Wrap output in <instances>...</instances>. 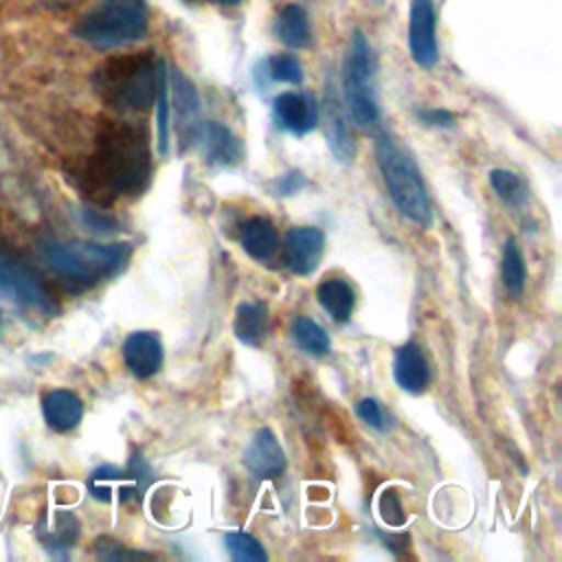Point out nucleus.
Returning <instances> with one entry per match:
<instances>
[{"instance_id":"1","label":"nucleus","mask_w":562,"mask_h":562,"mask_svg":"<svg viewBox=\"0 0 562 562\" xmlns=\"http://www.w3.org/2000/svg\"><path fill=\"white\" fill-rule=\"evenodd\" d=\"M149 176V151L145 132L110 121L97 138L88 162V182L105 193L125 195L143 189Z\"/></svg>"},{"instance_id":"2","label":"nucleus","mask_w":562,"mask_h":562,"mask_svg":"<svg viewBox=\"0 0 562 562\" xmlns=\"http://www.w3.org/2000/svg\"><path fill=\"white\" fill-rule=\"evenodd\" d=\"M156 70L158 59L151 50L116 55L94 68L92 86L105 105L121 112H138L154 101Z\"/></svg>"},{"instance_id":"3","label":"nucleus","mask_w":562,"mask_h":562,"mask_svg":"<svg viewBox=\"0 0 562 562\" xmlns=\"http://www.w3.org/2000/svg\"><path fill=\"white\" fill-rule=\"evenodd\" d=\"M375 160L397 211L419 226H430L432 209L413 156L382 132L375 138Z\"/></svg>"},{"instance_id":"4","label":"nucleus","mask_w":562,"mask_h":562,"mask_svg":"<svg viewBox=\"0 0 562 562\" xmlns=\"http://www.w3.org/2000/svg\"><path fill=\"white\" fill-rule=\"evenodd\" d=\"M130 252V244L66 241L50 244L44 257L50 270H55L61 279L79 288H90L123 270Z\"/></svg>"},{"instance_id":"5","label":"nucleus","mask_w":562,"mask_h":562,"mask_svg":"<svg viewBox=\"0 0 562 562\" xmlns=\"http://www.w3.org/2000/svg\"><path fill=\"white\" fill-rule=\"evenodd\" d=\"M147 0H101L75 24V35L108 50L132 44L147 33Z\"/></svg>"},{"instance_id":"6","label":"nucleus","mask_w":562,"mask_h":562,"mask_svg":"<svg viewBox=\"0 0 562 562\" xmlns=\"http://www.w3.org/2000/svg\"><path fill=\"white\" fill-rule=\"evenodd\" d=\"M342 103L349 119L369 132L380 123V105L375 97V59L371 44L362 31L351 33L349 53L342 68Z\"/></svg>"},{"instance_id":"7","label":"nucleus","mask_w":562,"mask_h":562,"mask_svg":"<svg viewBox=\"0 0 562 562\" xmlns=\"http://www.w3.org/2000/svg\"><path fill=\"white\" fill-rule=\"evenodd\" d=\"M0 290L13 301L40 310L44 314H55L57 303L42 281V277L15 252L0 244Z\"/></svg>"},{"instance_id":"8","label":"nucleus","mask_w":562,"mask_h":562,"mask_svg":"<svg viewBox=\"0 0 562 562\" xmlns=\"http://www.w3.org/2000/svg\"><path fill=\"white\" fill-rule=\"evenodd\" d=\"M323 130L329 145L331 156L349 165L356 156V138L351 130V119L347 114V108L342 103V97L336 88V83L327 77L325 92H323Z\"/></svg>"},{"instance_id":"9","label":"nucleus","mask_w":562,"mask_h":562,"mask_svg":"<svg viewBox=\"0 0 562 562\" xmlns=\"http://www.w3.org/2000/svg\"><path fill=\"white\" fill-rule=\"evenodd\" d=\"M408 50L413 61L430 70L439 61L437 11L432 0H411L408 9Z\"/></svg>"},{"instance_id":"10","label":"nucleus","mask_w":562,"mask_h":562,"mask_svg":"<svg viewBox=\"0 0 562 562\" xmlns=\"http://www.w3.org/2000/svg\"><path fill=\"white\" fill-rule=\"evenodd\" d=\"M323 248H325V237H323L321 228L296 226L285 233L283 246H281V257H283L285 268L292 274L307 277L318 268Z\"/></svg>"},{"instance_id":"11","label":"nucleus","mask_w":562,"mask_h":562,"mask_svg":"<svg viewBox=\"0 0 562 562\" xmlns=\"http://www.w3.org/2000/svg\"><path fill=\"white\" fill-rule=\"evenodd\" d=\"M171 94H173V110H176V125L180 149H187L191 143L198 140L202 127V110L200 97L193 81L178 68L171 70Z\"/></svg>"},{"instance_id":"12","label":"nucleus","mask_w":562,"mask_h":562,"mask_svg":"<svg viewBox=\"0 0 562 562\" xmlns=\"http://www.w3.org/2000/svg\"><path fill=\"white\" fill-rule=\"evenodd\" d=\"M274 121L281 130L303 136L312 132L318 123V108L310 94L303 92H281L274 97L272 103Z\"/></svg>"},{"instance_id":"13","label":"nucleus","mask_w":562,"mask_h":562,"mask_svg":"<svg viewBox=\"0 0 562 562\" xmlns=\"http://www.w3.org/2000/svg\"><path fill=\"white\" fill-rule=\"evenodd\" d=\"M244 463L248 472L263 481V479H274L283 474L285 470V452L277 439V435L270 428H261L255 432L250 439L246 452H244Z\"/></svg>"},{"instance_id":"14","label":"nucleus","mask_w":562,"mask_h":562,"mask_svg":"<svg viewBox=\"0 0 562 562\" xmlns=\"http://www.w3.org/2000/svg\"><path fill=\"white\" fill-rule=\"evenodd\" d=\"M198 143L202 149V158L213 167H233L244 158L241 140L220 121L202 123Z\"/></svg>"},{"instance_id":"15","label":"nucleus","mask_w":562,"mask_h":562,"mask_svg":"<svg viewBox=\"0 0 562 562\" xmlns=\"http://www.w3.org/2000/svg\"><path fill=\"white\" fill-rule=\"evenodd\" d=\"M123 360L127 369L145 380L160 371L162 367V345L154 331H134L123 342Z\"/></svg>"},{"instance_id":"16","label":"nucleus","mask_w":562,"mask_h":562,"mask_svg":"<svg viewBox=\"0 0 562 562\" xmlns=\"http://www.w3.org/2000/svg\"><path fill=\"white\" fill-rule=\"evenodd\" d=\"M393 378L400 384V389L408 393H422L428 386L430 371L422 349L415 342H406L395 351Z\"/></svg>"},{"instance_id":"17","label":"nucleus","mask_w":562,"mask_h":562,"mask_svg":"<svg viewBox=\"0 0 562 562\" xmlns=\"http://www.w3.org/2000/svg\"><path fill=\"white\" fill-rule=\"evenodd\" d=\"M42 413L50 428L66 432L72 430L83 417V404L79 395L68 389H53L42 397Z\"/></svg>"},{"instance_id":"18","label":"nucleus","mask_w":562,"mask_h":562,"mask_svg":"<svg viewBox=\"0 0 562 562\" xmlns=\"http://www.w3.org/2000/svg\"><path fill=\"white\" fill-rule=\"evenodd\" d=\"M274 35L288 48H305L312 44V24L301 4H285L274 18Z\"/></svg>"},{"instance_id":"19","label":"nucleus","mask_w":562,"mask_h":562,"mask_svg":"<svg viewBox=\"0 0 562 562\" xmlns=\"http://www.w3.org/2000/svg\"><path fill=\"white\" fill-rule=\"evenodd\" d=\"M241 246L252 259L268 261L279 250V233L268 217H250L241 226Z\"/></svg>"},{"instance_id":"20","label":"nucleus","mask_w":562,"mask_h":562,"mask_svg":"<svg viewBox=\"0 0 562 562\" xmlns=\"http://www.w3.org/2000/svg\"><path fill=\"white\" fill-rule=\"evenodd\" d=\"M266 327H268V305L263 301H248L237 305L233 331L241 345L257 347L266 336Z\"/></svg>"},{"instance_id":"21","label":"nucleus","mask_w":562,"mask_h":562,"mask_svg":"<svg viewBox=\"0 0 562 562\" xmlns=\"http://www.w3.org/2000/svg\"><path fill=\"white\" fill-rule=\"evenodd\" d=\"M318 303L323 305V310L336 321V323H347L353 305H356V294L351 290V285L342 279H325L318 290H316Z\"/></svg>"},{"instance_id":"22","label":"nucleus","mask_w":562,"mask_h":562,"mask_svg":"<svg viewBox=\"0 0 562 562\" xmlns=\"http://www.w3.org/2000/svg\"><path fill=\"white\" fill-rule=\"evenodd\" d=\"M290 334L294 342L310 356H325L329 351L327 331L307 316H294L290 323Z\"/></svg>"},{"instance_id":"23","label":"nucleus","mask_w":562,"mask_h":562,"mask_svg":"<svg viewBox=\"0 0 562 562\" xmlns=\"http://www.w3.org/2000/svg\"><path fill=\"white\" fill-rule=\"evenodd\" d=\"M156 134H158V154L165 156L169 149V86H167V66L165 59L158 57L156 70Z\"/></svg>"},{"instance_id":"24","label":"nucleus","mask_w":562,"mask_h":562,"mask_svg":"<svg viewBox=\"0 0 562 562\" xmlns=\"http://www.w3.org/2000/svg\"><path fill=\"white\" fill-rule=\"evenodd\" d=\"M501 274H503V283H505L507 292L512 296H520L522 288H525V279H527V268H525L522 252H520L516 239H512V237L505 241V248H503Z\"/></svg>"},{"instance_id":"25","label":"nucleus","mask_w":562,"mask_h":562,"mask_svg":"<svg viewBox=\"0 0 562 562\" xmlns=\"http://www.w3.org/2000/svg\"><path fill=\"white\" fill-rule=\"evenodd\" d=\"M490 184L507 206H522L527 202V195H529L527 182L514 171L492 169L490 171Z\"/></svg>"},{"instance_id":"26","label":"nucleus","mask_w":562,"mask_h":562,"mask_svg":"<svg viewBox=\"0 0 562 562\" xmlns=\"http://www.w3.org/2000/svg\"><path fill=\"white\" fill-rule=\"evenodd\" d=\"M40 536L48 547H70L79 536V522L72 514L59 512L53 516L50 527H40Z\"/></svg>"},{"instance_id":"27","label":"nucleus","mask_w":562,"mask_h":562,"mask_svg":"<svg viewBox=\"0 0 562 562\" xmlns=\"http://www.w3.org/2000/svg\"><path fill=\"white\" fill-rule=\"evenodd\" d=\"M261 66H263L266 77L277 83H301V79H303L301 61L292 53L272 55V57L263 59Z\"/></svg>"},{"instance_id":"28","label":"nucleus","mask_w":562,"mask_h":562,"mask_svg":"<svg viewBox=\"0 0 562 562\" xmlns=\"http://www.w3.org/2000/svg\"><path fill=\"white\" fill-rule=\"evenodd\" d=\"M224 544H226V551L231 553V558L237 562H261L268 558L263 547L257 542V538H252L246 531L226 533Z\"/></svg>"},{"instance_id":"29","label":"nucleus","mask_w":562,"mask_h":562,"mask_svg":"<svg viewBox=\"0 0 562 562\" xmlns=\"http://www.w3.org/2000/svg\"><path fill=\"white\" fill-rule=\"evenodd\" d=\"M121 483V468H114V465H101L97 468L90 479H88V490L94 498L99 501H110L112 498V492L119 487Z\"/></svg>"},{"instance_id":"30","label":"nucleus","mask_w":562,"mask_h":562,"mask_svg":"<svg viewBox=\"0 0 562 562\" xmlns=\"http://www.w3.org/2000/svg\"><path fill=\"white\" fill-rule=\"evenodd\" d=\"M356 413H358V417H360L367 426H371V428H375V430H386V428L391 426L389 413H386V411L380 406V402L373 400V397L360 400V402L356 404Z\"/></svg>"},{"instance_id":"31","label":"nucleus","mask_w":562,"mask_h":562,"mask_svg":"<svg viewBox=\"0 0 562 562\" xmlns=\"http://www.w3.org/2000/svg\"><path fill=\"white\" fill-rule=\"evenodd\" d=\"M94 553L101 560H125V558H143L145 555V553H138V551H127L121 542H116L112 538L94 540Z\"/></svg>"},{"instance_id":"32","label":"nucleus","mask_w":562,"mask_h":562,"mask_svg":"<svg viewBox=\"0 0 562 562\" xmlns=\"http://www.w3.org/2000/svg\"><path fill=\"white\" fill-rule=\"evenodd\" d=\"M380 514L386 525H402L406 520L400 498L393 494V490H384L380 496Z\"/></svg>"},{"instance_id":"33","label":"nucleus","mask_w":562,"mask_h":562,"mask_svg":"<svg viewBox=\"0 0 562 562\" xmlns=\"http://www.w3.org/2000/svg\"><path fill=\"white\" fill-rule=\"evenodd\" d=\"M270 187H272L274 195H292L305 187V178L301 171H288L283 176H277Z\"/></svg>"},{"instance_id":"34","label":"nucleus","mask_w":562,"mask_h":562,"mask_svg":"<svg viewBox=\"0 0 562 562\" xmlns=\"http://www.w3.org/2000/svg\"><path fill=\"white\" fill-rule=\"evenodd\" d=\"M415 114H417V119L424 125H432V127H450V125H454V114L443 110V108H422Z\"/></svg>"},{"instance_id":"35","label":"nucleus","mask_w":562,"mask_h":562,"mask_svg":"<svg viewBox=\"0 0 562 562\" xmlns=\"http://www.w3.org/2000/svg\"><path fill=\"white\" fill-rule=\"evenodd\" d=\"M204 2H213V4H222V7H237L244 0H204Z\"/></svg>"}]
</instances>
